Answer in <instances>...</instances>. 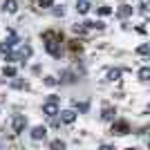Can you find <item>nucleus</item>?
I'll use <instances>...</instances> for the list:
<instances>
[{"label":"nucleus","mask_w":150,"mask_h":150,"mask_svg":"<svg viewBox=\"0 0 150 150\" xmlns=\"http://www.w3.org/2000/svg\"><path fill=\"white\" fill-rule=\"evenodd\" d=\"M43 112L47 114V117H56V114H58V105H56V101H54V99L47 101V103L43 105Z\"/></svg>","instance_id":"f257e3e1"},{"label":"nucleus","mask_w":150,"mask_h":150,"mask_svg":"<svg viewBox=\"0 0 150 150\" xmlns=\"http://www.w3.org/2000/svg\"><path fill=\"white\" fill-rule=\"evenodd\" d=\"M76 114L72 112V110H65V112H61V121H65V123H74Z\"/></svg>","instance_id":"f03ea898"},{"label":"nucleus","mask_w":150,"mask_h":150,"mask_svg":"<svg viewBox=\"0 0 150 150\" xmlns=\"http://www.w3.org/2000/svg\"><path fill=\"white\" fill-rule=\"evenodd\" d=\"M23 128H25V117H16V119H13V132H20L23 130Z\"/></svg>","instance_id":"7ed1b4c3"},{"label":"nucleus","mask_w":150,"mask_h":150,"mask_svg":"<svg viewBox=\"0 0 150 150\" xmlns=\"http://www.w3.org/2000/svg\"><path fill=\"white\" fill-rule=\"evenodd\" d=\"M2 9H5V11H9V13H13L16 9H18V7H16V0H5Z\"/></svg>","instance_id":"20e7f679"},{"label":"nucleus","mask_w":150,"mask_h":150,"mask_svg":"<svg viewBox=\"0 0 150 150\" xmlns=\"http://www.w3.org/2000/svg\"><path fill=\"white\" fill-rule=\"evenodd\" d=\"M45 132H47V130H45L43 125H38V128H34V132H31V137H34V139H40V137H45Z\"/></svg>","instance_id":"39448f33"},{"label":"nucleus","mask_w":150,"mask_h":150,"mask_svg":"<svg viewBox=\"0 0 150 150\" xmlns=\"http://www.w3.org/2000/svg\"><path fill=\"white\" fill-rule=\"evenodd\" d=\"M148 76H150V69L148 67H141V69H139V79H141V81H148Z\"/></svg>","instance_id":"423d86ee"},{"label":"nucleus","mask_w":150,"mask_h":150,"mask_svg":"<svg viewBox=\"0 0 150 150\" xmlns=\"http://www.w3.org/2000/svg\"><path fill=\"white\" fill-rule=\"evenodd\" d=\"M88 9H90V5L85 2V0H81V5H79V11H81V13H85Z\"/></svg>","instance_id":"0eeeda50"},{"label":"nucleus","mask_w":150,"mask_h":150,"mask_svg":"<svg viewBox=\"0 0 150 150\" xmlns=\"http://www.w3.org/2000/svg\"><path fill=\"white\" fill-rule=\"evenodd\" d=\"M119 76H121V72H119V69H112V72H110V81H117Z\"/></svg>","instance_id":"6e6552de"},{"label":"nucleus","mask_w":150,"mask_h":150,"mask_svg":"<svg viewBox=\"0 0 150 150\" xmlns=\"http://www.w3.org/2000/svg\"><path fill=\"white\" fill-rule=\"evenodd\" d=\"M47 50H50L52 54H58V47H56L54 43H47Z\"/></svg>","instance_id":"1a4fd4ad"},{"label":"nucleus","mask_w":150,"mask_h":150,"mask_svg":"<svg viewBox=\"0 0 150 150\" xmlns=\"http://www.w3.org/2000/svg\"><path fill=\"white\" fill-rule=\"evenodd\" d=\"M103 119H112V110H110V108L103 110Z\"/></svg>","instance_id":"9d476101"},{"label":"nucleus","mask_w":150,"mask_h":150,"mask_svg":"<svg viewBox=\"0 0 150 150\" xmlns=\"http://www.w3.org/2000/svg\"><path fill=\"white\" fill-rule=\"evenodd\" d=\"M13 74H16V69H13V67H5V76H13Z\"/></svg>","instance_id":"9b49d317"},{"label":"nucleus","mask_w":150,"mask_h":150,"mask_svg":"<svg viewBox=\"0 0 150 150\" xmlns=\"http://www.w3.org/2000/svg\"><path fill=\"white\" fill-rule=\"evenodd\" d=\"M99 13H101V16H108V13H110V7H101Z\"/></svg>","instance_id":"f8f14e48"},{"label":"nucleus","mask_w":150,"mask_h":150,"mask_svg":"<svg viewBox=\"0 0 150 150\" xmlns=\"http://www.w3.org/2000/svg\"><path fill=\"white\" fill-rule=\"evenodd\" d=\"M139 54H148V45H141V47H139Z\"/></svg>","instance_id":"ddd939ff"},{"label":"nucleus","mask_w":150,"mask_h":150,"mask_svg":"<svg viewBox=\"0 0 150 150\" xmlns=\"http://www.w3.org/2000/svg\"><path fill=\"white\" fill-rule=\"evenodd\" d=\"M52 2H54V0H40V5H43V7H52Z\"/></svg>","instance_id":"4468645a"}]
</instances>
